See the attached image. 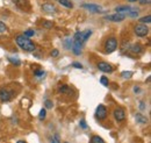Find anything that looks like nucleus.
<instances>
[{"mask_svg": "<svg viewBox=\"0 0 151 143\" xmlns=\"http://www.w3.org/2000/svg\"><path fill=\"white\" fill-rule=\"evenodd\" d=\"M15 42H17V44L19 46L22 50H24V51H27V53H32V51H34V50L36 49L35 43H34L29 37H26V36H23V35L17 36V37H15Z\"/></svg>", "mask_w": 151, "mask_h": 143, "instance_id": "1", "label": "nucleus"}, {"mask_svg": "<svg viewBox=\"0 0 151 143\" xmlns=\"http://www.w3.org/2000/svg\"><path fill=\"white\" fill-rule=\"evenodd\" d=\"M92 35V30L91 29H87V30H84V32H77L73 36V43L83 47V44L90 38V36Z\"/></svg>", "mask_w": 151, "mask_h": 143, "instance_id": "2", "label": "nucleus"}, {"mask_svg": "<svg viewBox=\"0 0 151 143\" xmlns=\"http://www.w3.org/2000/svg\"><path fill=\"white\" fill-rule=\"evenodd\" d=\"M116 13H121L126 17H129V18H137L138 17V11H136L135 8L132 7H126V6H119L115 8Z\"/></svg>", "mask_w": 151, "mask_h": 143, "instance_id": "3", "label": "nucleus"}, {"mask_svg": "<svg viewBox=\"0 0 151 143\" xmlns=\"http://www.w3.org/2000/svg\"><path fill=\"white\" fill-rule=\"evenodd\" d=\"M116 48H117V40L114 36L108 37L105 42V51L107 54H112L113 51L116 50Z\"/></svg>", "mask_w": 151, "mask_h": 143, "instance_id": "4", "label": "nucleus"}, {"mask_svg": "<svg viewBox=\"0 0 151 143\" xmlns=\"http://www.w3.org/2000/svg\"><path fill=\"white\" fill-rule=\"evenodd\" d=\"M134 32L138 37H144V36H147L149 34V27L147 25H144V23H138V25L135 26Z\"/></svg>", "mask_w": 151, "mask_h": 143, "instance_id": "5", "label": "nucleus"}, {"mask_svg": "<svg viewBox=\"0 0 151 143\" xmlns=\"http://www.w3.org/2000/svg\"><path fill=\"white\" fill-rule=\"evenodd\" d=\"M107 114H108V112H107V108H106L105 105L100 104V105L96 107V110H95V116H96V119H99V120H105V119L107 118Z\"/></svg>", "mask_w": 151, "mask_h": 143, "instance_id": "6", "label": "nucleus"}, {"mask_svg": "<svg viewBox=\"0 0 151 143\" xmlns=\"http://www.w3.org/2000/svg\"><path fill=\"white\" fill-rule=\"evenodd\" d=\"M113 115H114V119H115L117 122L124 121V119H126V112H124L123 108H121V107L115 108L113 112Z\"/></svg>", "mask_w": 151, "mask_h": 143, "instance_id": "7", "label": "nucleus"}, {"mask_svg": "<svg viewBox=\"0 0 151 143\" xmlns=\"http://www.w3.org/2000/svg\"><path fill=\"white\" fill-rule=\"evenodd\" d=\"M81 7L85 8V9H87V11H90V12H92V13H102L104 12V9H102L101 6L94 5V4H83Z\"/></svg>", "mask_w": 151, "mask_h": 143, "instance_id": "8", "label": "nucleus"}, {"mask_svg": "<svg viewBox=\"0 0 151 143\" xmlns=\"http://www.w3.org/2000/svg\"><path fill=\"white\" fill-rule=\"evenodd\" d=\"M13 94L11 91H8L7 89H1L0 90V100L2 103H8L12 99Z\"/></svg>", "mask_w": 151, "mask_h": 143, "instance_id": "9", "label": "nucleus"}, {"mask_svg": "<svg viewBox=\"0 0 151 143\" xmlns=\"http://www.w3.org/2000/svg\"><path fill=\"white\" fill-rule=\"evenodd\" d=\"M98 69L100 70V71L102 72H107V73H111V72H113V66L109 64V63H107V62H99L98 63Z\"/></svg>", "mask_w": 151, "mask_h": 143, "instance_id": "10", "label": "nucleus"}, {"mask_svg": "<svg viewBox=\"0 0 151 143\" xmlns=\"http://www.w3.org/2000/svg\"><path fill=\"white\" fill-rule=\"evenodd\" d=\"M106 20L107 21H112V22H121L126 19V15L121 14V13H115V14H109L106 17Z\"/></svg>", "mask_w": 151, "mask_h": 143, "instance_id": "11", "label": "nucleus"}, {"mask_svg": "<svg viewBox=\"0 0 151 143\" xmlns=\"http://www.w3.org/2000/svg\"><path fill=\"white\" fill-rule=\"evenodd\" d=\"M41 8H42V11L45 12V13H55V12H56V6H55L54 4H51V2H45V4H43V5L41 6Z\"/></svg>", "mask_w": 151, "mask_h": 143, "instance_id": "12", "label": "nucleus"}, {"mask_svg": "<svg viewBox=\"0 0 151 143\" xmlns=\"http://www.w3.org/2000/svg\"><path fill=\"white\" fill-rule=\"evenodd\" d=\"M135 119H136V121H137L138 124H141V125H147V124H148V118H145L142 113H137V114L135 115Z\"/></svg>", "mask_w": 151, "mask_h": 143, "instance_id": "13", "label": "nucleus"}, {"mask_svg": "<svg viewBox=\"0 0 151 143\" xmlns=\"http://www.w3.org/2000/svg\"><path fill=\"white\" fill-rule=\"evenodd\" d=\"M130 51H132V54L138 55L143 51V47L139 43H135V44H132V47H130Z\"/></svg>", "mask_w": 151, "mask_h": 143, "instance_id": "14", "label": "nucleus"}, {"mask_svg": "<svg viewBox=\"0 0 151 143\" xmlns=\"http://www.w3.org/2000/svg\"><path fill=\"white\" fill-rule=\"evenodd\" d=\"M63 44L65 46V49H68V50H71L72 49V46H73V40L72 38H65L64 41H63Z\"/></svg>", "mask_w": 151, "mask_h": 143, "instance_id": "15", "label": "nucleus"}, {"mask_svg": "<svg viewBox=\"0 0 151 143\" xmlns=\"http://www.w3.org/2000/svg\"><path fill=\"white\" fill-rule=\"evenodd\" d=\"M62 6L66 7V8H72L73 7V4L71 2V0H57Z\"/></svg>", "mask_w": 151, "mask_h": 143, "instance_id": "16", "label": "nucleus"}, {"mask_svg": "<svg viewBox=\"0 0 151 143\" xmlns=\"http://www.w3.org/2000/svg\"><path fill=\"white\" fill-rule=\"evenodd\" d=\"M8 61L13 64V65H17V66H19L21 65V61H20L18 57H13V56H8Z\"/></svg>", "mask_w": 151, "mask_h": 143, "instance_id": "17", "label": "nucleus"}, {"mask_svg": "<svg viewBox=\"0 0 151 143\" xmlns=\"http://www.w3.org/2000/svg\"><path fill=\"white\" fill-rule=\"evenodd\" d=\"M13 2L20 7V8H24V6H26V4H27V0H13Z\"/></svg>", "mask_w": 151, "mask_h": 143, "instance_id": "18", "label": "nucleus"}, {"mask_svg": "<svg viewBox=\"0 0 151 143\" xmlns=\"http://www.w3.org/2000/svg\"><path fill=\"white\" fill-rule=\"evenodd\" d=\"M91 143H105V141H104L99 135H94V136H92V139H91Z\"/></svg>", "mask_w": 151, "mask_h": 143, "instance_id": "19", "label": "nucleus"}, {"mask_svg": "<svg viewBox=\"0 0 151 143\" xmlns=\"http://www.w3.org/2000/svg\"><path fill=\"white\" fill-rule=\"evenodd\" d=\"M42 26H43L44 28H47V29H51V28L54 27V23H52L51 21H48V20H44V21L42 22Z\"/></svg>", "mask_w": 151, "mask_h": 143, "instance_id": "20", "label": "nucleus"}, {"mask_svg": "<svg viewBox=\"0 0 151 143\" xmlns=\"http://www.w3.org/2000/svg\"><path fill=\"white\" fill-rule=\"evenodd\" d=\"M132 71H123L121 73V76H122V78H124V79H129V78H132Z\"/></svg>", "mask_w": 151, "mask_h": 143, "instance_id": "21", "label": "nucleus"}, {"mask_svg": "<svg viewBox=\"0 0 151 143\" xmlns=\"http://www.w3.org/2000/svg\"><path fill=\"white\" fill-rule=\"evenodd\" d=\"M139 20V22L141 23H150L151 22V17L150 15H147V17H143V18H141V19H138Z\"/></svg>", "mask_w": 151, "mask_h": 143, "instance_id": "22", "label": "nucleus"}, {"mask_svg": "<svg viewBox=\"0 0 151 143\" xmlns=\"http://www.w3.org/2000/svg\"><path fill=\"white\" fill-rule=\"evenodd\" d=\"M45 116H47V109H45V108H42V109L40 110L38 119H40V120H43V119H45Z\"/></svg>", "mask_w": 151, "mask_h": 143, "instance_id": "23", "label": "nucleus"}, {"mask_svg": "<svg viewBox=\"0 0 151 143\" xmlns=\"http://www.w3.org/2000/svg\"><path fill=\"white\" fill-rule=\"evenodd\" d=\"M100 83H101L104 86H108V84H109V80H108V78H107V77L102 76V77L100 78Z\"/></svg>", "mask_w": 151, "mask_h": 143, "instance_id": "24", "label": "nucleus"}, {"mask_svg": "<svg viewBox=\"0 0 151 143\" xmlns=\"http://www.w3.org/2000/svg\"><path fill=\"white\" fill-rule=\"evenodd\" d=\"M34 34H35V32L33 30V29H28V30H26L24 33H23V36H26V37H32V36H34Z\"/></svg>", "mask_w": 151, "mask_h": 143, "instance_id": "25", "label": "nucleus"}, {"mask_svg": "<svg viewBox=\"0 0 151 143\" xmlns=\"http://www.w3.org/2000/svg\"><path fill=\"white\" fill-rule=\"evenodd\" d=\"M59 92H60V93H69V92H70V89H69L68 85H63V86L59 87Z\"/></svg>", "mask_w": 151, "mask_h": 143, "instance_id": "26", "label": "nucleus"}, {"mask_svg": "<svg viewBox=\"0 0 151 143\" xmlns=\"http://www.w3.org/2000/svg\"><path fill=\"white\" fill-rule=\"evenodd\" d=\"M6 30H7V27H6V25H5L2 21H0V34L5 33Z\"/></svg>", "mask_w": 151, "mask_h": 143, "instance_id": "27", "label": "nucleus"}, {"mask_svg": "<svg viewBox=\"0 0 151 143\" xmlns=\"http://www.w3.org/2000/svg\"><path fill=\"white\" fill-rule=\"evenodd\" d=\"M34 74H35V77H44L45 72L43 71V70H36V71L34 72Z\"/></svg>", "mask_w": 151, "mask_h": 143, "instance_id": "28", "label": "nucleus"}, {"mask_svg": "<svg viewBox=\"0 0 151 143\" xmlns=\"http://www.w3.org/2000/svg\"><path fill=\"white\" fill-rule=\"evenodd\" d=\"M44 105H45V108H48V109L52 108V106H54V104H52V101H51V100H45Z\"/></svg>", "mask_w": 151, "mask_h": 143, "instance_id": "29", "label": "nucleus"}, {"mask_svg": "<svg viewBox=\"0 0 151 143\" xmlns=\"http://www.w3.org/2000/svg\"><path fill=\"white\" fill-rule=\"evenodd\" d=\"M72 66L76 68V69H83V64L79 63V62H73V63H72Z\"/></svg>", "mask_w": 151, "mask_h": 143, "instance_id": "30", "label": "nucleus"}, {"mask_svg": "<svg viewBox=\"0 0 151 143\" xmlns=\"http://www.w3.org/2000/svg\"><path fill=\"white\" fill-rule=\"evenodd\" d=\"M51 143H60L59 142V135L56 134L54 137H51Z\"/></svg>", "mask_w": 151, "mask_h": 143, "instance_id": "31", "label": "nucleus"}, {"mask_svg": "<svg viewBox=\"0 0 151 143\" xmlns=\"http://www.w3.org/2000/svg\"><path fill=\"white\" fill-rule=\"evenodd\" d=\"M50 55H51V57H58V56H59V50L54 49V50L50 53Z\"/></svg>", "mask_w": 151, "mask_h": 143, "instance_id": "32", "label": "nucleus"}, {"mask_svg": "<svg viewBox=\"0 0 151 143\" xmlns=\"http://www.w3.org/2000/svg\"><path fill=\"white\" fill-rule=\"evenodd\" d=\"M79 125H80L81 128H84V129H86V128H87V125H86V122H85V120H84V119H83V120H80V124H79Z\"/></svg>", "mask_w": 151, "mask_h": 143, "instance_id": "33", "label": "nucleus"}, {"mask_svg": "<svg viewBox=\"0 0 151 143\" xmlns=\"http://www.w3.org/2000/svg\"><path fill=\"white\" fill-rule=\"evenodd\" d=\"M139 109H141V110L145 109V105H144V101H141V104H139Z\"/></svg>", "mask_w": 151, "mask_h": 143, "instance_id": "34", "label": "nucleus"}, {"mask_svg": "<svg viewBox=\"0 0 151 143\" xmlns=\"http://www.w3.org/2000/svg\"><path fill=\"white\" fill-rule=\"evenodd\" d=\"M134 92H135V93H139V92H141V89H139L138 86H135V87H134Z\"/></svg>", "mask_w": 151, "mask_h": 143, "instance_id": "35", "label": "nucleus"}, {"mask_svg": "<svg viewBox=\"0 0 151 143\" xmlns=\"http://www.w3.org/2000/svg\"><path fill=\"white\" fill-rule=\"evenodd\" d=\"M139 1H141L142 5H144V4H150V0H139Z\"/></svg>", "mask_w": 151, "mask_h": 143, "instance_id": "36", "label": "nucleus"}, {"mask_svg": "<svg viewBox=\"0 0 151 143\" xmlns=\"http://www.w3.org/2000/svg\"><path fill=\"white\" fill-rule=\"evenodd\" d=\"M128 2H135V1H139V0H127Z\"/></svg>", "mask_w": 151, "mask_h": 143, "instance_id": "37", "label": "nucleus"}, {"mask_svg": "<svg viewBox=\"0 0 151 143\" xmlns=\"http://www.w3.org/2000/svg\"><path fill=\"white\" fill-rule=\"evenodd\" d=\"M17 143H26V142H24V141H22V140H20V141H18Z\"/></svg>", "mask_w": 151, "mask_h": 143, "instance_id": "38", "label": "nucleus"}, {"mask_svg": "<svg viewBox=\"0 0 151 143\" xmlns=\"http://www.w3.org/2000/svg\"><path fill=\"white\" fill-rule=\"evenodd\" d=\"M65 143H68V142H65Z\"/></svg>", "mask_w": 151, "mask_h": 143, "instance_id": "39", "label": "nucleus"}]
</instances>
